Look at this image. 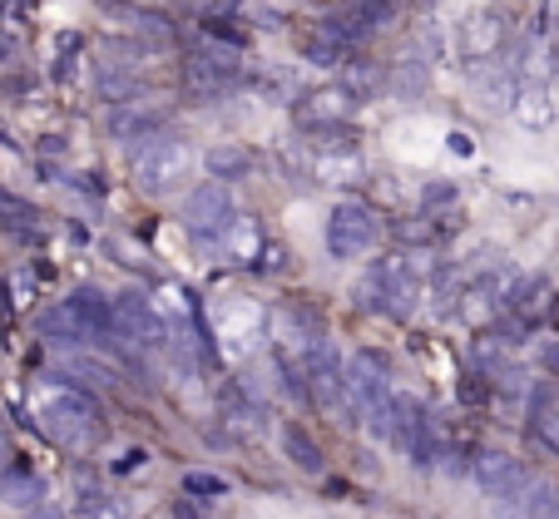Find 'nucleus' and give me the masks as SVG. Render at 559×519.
<instances>
[{
  "label": "nucleus",
  "mask_w": 559,
  "mask_h": 519,
  "mask_svg": "<svg viewBox=\"0 0 559 519\" xmlns=\"http://www.w3.org/2000/svg\"><path fill=\"white\" fill-rule=\"evenodd\" d=\"M31 411L35 425H40L45 440H55L60 450H74L85 456L105 440V411L99 401L90 396V386H74V382H40L31 396Z\"/></svg>",
  "instance_id": "obj_1"
},
{
  "label": "nucleus",
  "mask_w": 559,
  "mask_h": 519,
  "mask_svg": "<svg viewBox=\"0 0 559 519\" xmlns=\"http://www.w3.org/2000/svg\"><path fill=\"white\" fill-rule=\"evenodd\" d=\"M199 169V154L189 148V138L179 134H154L144 148L134 154V183L148 193V198H169Z\"/></svg>",
  "instance_id": "obj_2"
},
{
  "label": "nucleus",
  "mask_w": 559,
  "mask_h": 519,
  "mask_svg": "<svg viewBox=\"0 0 559 519\" xmlns=\"http://www.w3.org/2000/svg\"><path fill=\"white\" fill-rule=\"evenodd\" d=\"M169 317L148 302L144 292H119L115 297V341L119 347H134V351H148V347H169Z\"/></svg>",
  "instance_id": "obj_3"
},
{
  "label": "nucleus",
  "mask_w": 559,
  "mask_h": 519,
  "mask_svg": "<svg viewBox=\"0 0 559 519\" xmlns=\"http://www.w3.org/2000/svg\"><path fill=\"white\" fill-rule=\"evenodd\" d=\"M391 357L377 347H361L347 357V401L357 406V415L367 421L371 411H381V406L391 401Z\"/></svg>",
  "instance_id": "obj_4"
},
{
  "label": "nucleus",
  "mask_w": 559,
  "mask_h": 519,
  "mask_svg": "<svg viewBox=\"0 0 559 519\" xmlns=\"http://www.w3.org/2000/svg\"><path fill=\"white\" fill-rule=\"evenodd\" d=\"M377 243H381V218L371 203L347 198L332 208V218H328V253L332 257H361Z\"/></svg>",
  "instance_id": "obj_5"
},
{
  "label": "nucleus",
  "mask_w": 559,
  "mask_h": 519,
  "mask_svg": "<svg viewBox=\"0 0 559 519\" xmlns=\"http://www.w3.org/2000/svg\"><path fill=\"white\" fill-rule=\"evenodd\" d=\"M510 40V21L500 11H471L461 25H455V45H461V60L465 70L471 64H486V60H500V50H506Z\"/></svg>",
  "instance_id": "obj_6"
},
{
  "label": "nucleus",
  "mask_w": 559,
  "mask_h": 519,
  "mask_svg": "<svg viewBox=\"0 0 559 519\" xmlns=\"http://www.w3.org/2000/svg\"><path fill=\"white\" fill-rule=\"evenodd\" d=\"M293 114L302 129H317V134H328V129H347V119L357 114V95L347 85H322V89H302L293 99Z\"/></svg>",
  "instance_id": "obj_7"
},
{
  "label": "nucleus",
  "mask_w": 559,
  "mask_h": 519,
  "mask_svg": "<svg viewBox=\"0 0 559 519\" xmlns=\"http://www.w3.org/2000/svg\"><path fill=\"white\" fill-rule=\"evenodd\" d=\"M233 218H238V208H233V193L223 189L218 179L199 183V189L189 193V203H183V222H189V233L199 238V243H213V238H218Z\"/></svg>",
  "instance_id": "obj_8"
},
{
  "label": "nucleus",
  "mask_w": 559,
  "mask_h": 519,
  "mask_svg": "<svg viewBox=\"0 0 559 519\" xmlns=\"http://www.w3.org/2000/svg\"><path fill=\"white\" fill-rule=\"evenodd\" d=\"M267 331H273V347L283 361H293V366H302L307 357H312V347L322 341V327H317V317H307L302 307H283L267 317Z\"/></svg>",
  "instance_id": "obj_9"
},
{
  "label": "nucleus",
  "mask_w": 559,
  "mask_h": 519,
  "mask_svg": "<svg viewBox=\"0 0 559 519\" xmlns=\"http://www.w3.org/2000/svg\"><path fill=\"white\" fill-rule=\"evenodd\" d=\"M471 480H475V490H486V495H506V490L525 485L530 470L520 466L510 450H500V445H480V450H471Z\"/></svg>",
  "instance_id": "obj_10"
},
{
  "label": "nucleus",
  "mask_w": 559,
  "mask_h": 519,
  "mask_svg": "<svg viewBox=\"0 0 559 519\" xmlns=\"http://www.w3.org/2000/svg\"><path fill=\"white\" fill-rule=\"evenodd\" d=\"M515 60H486V64H471V89L480 95V105L486 109H510V99H515Z\"/></svg>",
  "instance_id": "obj_11"
},
{
  "label": "nucleus",
  "mask_w": 559,
  "mask_h": 519,
  "mask_svg": "<svg viewBox=\"0 0 559 519\" xmlns=\"http://www.w3.org/2000/svg\"><path fill=\"white\" fill-rule=\"evenodd\" d=\"M555 85H535V80H520L515 85V99H510V114H515V124H525L530 134H539V129L555 124Z\"/></svg>",
  "instance_id": "obj_12"
},
{
  "label": "nucleus",
  "mask_w": 559,
  "mask_h": 519,
  "mask_svg": "<svg viewBox=\"0 0 559 519\" xmlns=\"http://www.w3.org/2000/svg\"><path fill=\"white\" fill-rule=\"evenodd\" d=\"M361 154H357V144H347V138H332V144H322L317 148V159H312V173L322 183H357L361 179Z\"/></svg>",
  "instance_id": "obj_13"
},
{
  "label": "nucleus",
  "mask_w": 559,
  "mask_h": 519,
  "mask_svg": "<svg viewBox=\"0 0 559 519\" xmlns=\"http://www.w3.org/2000/svg\"><path fill=\"white\" fill-rule=\"evenodd\" d=\"M455 312H461L465 327H490V322L506 312V302H500V292L490 287V277H475V282L461 287V297H455Z\"/></svg>",
  "instance_id": "obj_14"
},
{
  "label": "nucleus",
  "mask_w": 559,
  "mask_h": 519,
  "mask_svg": "<svg viewBox=\"0 0 559 519\" xmlns=\"http://www.w3.org/2000/svg\"><path fill=\"white\" fill-rule=\"evenodd\" d=\"M555 297L559 292H555V282H549V277L530 273V277H520V282H515L506 312H515V317H525V322H545L549 307H555Z\"/></svg>",
  "instance_id": "obj_15"
},
{
  "label": "nucleus",
  "mask_w": 559,
  "mask_h": 519,
  "mask_svg": "<svg viewBox=\"0 0 559 519\" xmlns=\"http://www.w3.org/2000/svg\"><path fill=\"white\" fill-rule=\"evenodd\" d=\"M258 327H267V317L253 307V302L228 312V317L218 322V337H223V347H228V357H248V351L258 347Z\"/></svg>",
  "instance_id": "obj_16"
},
{
  "label": "nucleus",
  "mask_w": 559,
  "mask_h": 519,
  "mask_svg": "<svg viewBox=\"0 0 559 519\" xmlns=\"http://www.w3.org/2000/svg\"><path fill=\"white\" fill-rule=\"evenodd\" d=\"M277 445H283L287 460H293L297 470H307V475H322V466H328V460H322V450H317V440H312V435H307L297 421H283V425H277Z\"/></svg>",
  "instance_id": "obj_17"
},
{
  "label": "nucleus",
  "mask_w": 559,
  "mask_h": 519,
  "mask_svg": "<svg viewBox=\"0 0 559 519\" xmlns=\"http://www.w3.org/2000/svg\"><path fill=\"white\" fill-rule=\"evenodd\" d=\"M391 238H396V248H406V253H431L436 238H441V228H436V213H412V218H396L391 222Z\"/></svg>",
  "instance_id": "obj_18"
},
{
  "label": "nucleus",
  "mask_w": 559,
  "mask_h": 519,
  "mask_svg": "<svg viewBox=\"0 0 559 519\" xmlns=\"http://www.w3.org/2000/svg\"><path fill=\"white\" fill-rule=\"evenodd\" d=\"M45 499V480L35 470H5L0 475V505L11 509H35Z\"/></svg>",
  "instance_id": "obj_19"
},
{
  "label": "nucleus",
  "mask_w": 559,
  "mask_h": 519,
  "mask_svg": "<svg viewBox=\"0 0 559 519\" xmlns=\"http://www.w3.org/2000/svg\"><path fill=\"white\" fill-rule=\"evenodd\" d=\"M203 169H209L218 183L248 179V173H253V154H248V148H238V144H218V148H209V154H203Z\"/></svg>",
  "instance_id": "obj_20"
},
{
  "label": "nucleus",
  "mask_w": 559,
  "mask_h": 519,
  "mask_svg": "<svg viewBox=\"0 0 559 519\" xmlns=\"http://www.w3.org/2000/svg\"><path fill=\"white\" fill-rule=\"evenodd\" d=\"M530 431H535V440H545L549 450H559V396L545 391V386H535L530 391Z\"/></svg>",
  "instance_id": "obj_21"
},
{
  "label": "nucleus",
  "mask_w": 559,
  "mask_h": 519,
  "mask_svg": "<svg viewBox=\"0 0 559 519\" xmlns=\"http://www.w3.org/2000/svg\"><path fill=\"white\" fill-rule=\"evenodd\" d=\"M426 85H431V64L426 60H396V70H386V89L396 99H421L426 95Z\"/></svg>",
  "instance_id": "obj_22"
},
{
  "label": "nucleus",
  "mask_w": 559,
  "mask_h": 519,
  "mask_svg": "<svg viewBox=\"0 0 559 519\" xmlns=\"http://www.w3.org/2000/svg\"><path fill=\"white\" fill-rule=\"evenodd\" d=\"M223 425H228L233 435H258L263 431V411H258L253 401H248V396H228V401H223Z\"/></svg>",
  "instance_id": "obj_23"
},
{
  "label": "nucleus",
  "mask_w": 559,
  "mask_h": 519,
  "mask_svg": "<svg viewBox=\"0 0 559 519\" xmlns=\"http://www.w3.org/2000/svg\"><path fill=\"white\" fill-rule=\"evenodd\" d=\"M342 85H347L357 99H371V95H381V89H386V70H377V64H367V60H347Z\"/></svg>",
  "instance_id": "obj_24"
},
{
  "label": "nucleus",
  "mask_w": 559,
  "mask_h": 519,
  "mask_svg": "<svg viewBox=\"0 0 559 519\" xmlns=\"http://www.w3.org/2000/svg\"><path fill=\"white\" fill-rule=\"evenodd\" d=\"M0 222H5L11 233H21V238L40 233V213H35L25 198H15V193H0Z\"/></svg>",
  "instance_id": "obj_25"
},
{
  "label": "nucleus",
  "mask_w": 559,
  "mask_h": 519,
  "mask_svg": "<svg viewBox=\"0 0 559 519\" xmlns=\"http://www.w3.org/2000/svg\"><path fill=\"white\" fill-rule=\"evenodd\" d=\"M99 95H105V99H119V105H129V99L139 95V70L99 64Z\"/></svg>",
  "instance_id": "obj_26"
},
{
  "label": "nucleus",
  "mask_w": 559,
  "mask_h": 519,
  "mask_svg": "<svg viewBox=\"0 0 559 519\" xmlns=\"http://www.w3.org/2000/svg\"><path fill=\"white\" fill-rule=\"evenodd\" d=\"M441 45H445V35H441V25L436 21H421L416 25V35H412V45H406V55H412V60H441Z\"/></svg>",
  "instance_id": "obj_27"
},
{
  "label": "nucleus",
  "mask_w": 559,
  "mask_h": 519,
  "mask_svg": "<svg viewBox=\"0 0 559 519\" xmlns=\"http://www.w3.org/2000/svg\"><path fill=\"white\" fill-rule=\"evenodd\" d=\"M183 495L189 499H218V495H228V480L213 475V470H189V475H183Z\"/></svg>",
  "instance_id": "obj_28"
},
{
  "label": "nucleus",
  "mask_w": 559,
  "mask_h": 519,
  "mask_svg": "<svg viewBox=\"0 0 559 519\" xmlns=\"http://www.w3.org/2000/svg\"><path fill=\"white\" fill-rule=\"evenodd\" d=\"M455 203H461V189H455V183H445V179H431L421 189V208L426 213H451Z\"/></svg>",
  "instance_id": "obj_29"
},
{
  "label": "nucleus",
  "mask_w": 559,
  "mask_h": 519,
  "mask_svg": "<svg viewBox=\"0 0 559 519\" xmlns=\"http://www.w3.org/2000/svg\"><path fill=\"white\" fill-rule=\"evenodd\" d=\"M129 15V25H134L139 35H144V40H164V45H174V25L164 21V15H148V11H124Z\"/></svg>",
  "instance_id": "obj_30"
},
{
  "label": "nucleus",
  "mask_w": 559,
  "mask_h": 519,
  "mask_svg": "<svg viewBox=\"0 0 559 519\" xmlns=\"http://www.w3.org/2000/svg\"><path fill=\"white\" fill-rule=\"evenodd\" d=\"M258 267H263V273H283V267H287V248L263 243V257H258Z\"/></svg>",
  "instance_id": "obj_31"
},
{
  "label": "nucleus",
  "mask_w": 559,
  "mask_h": 519,
  "mask_svg": "<svg viewBox=\"0 0 559 519\" xmlns=\"http://www.w3.org/2000/svg\"><path fill=\"white\" fill-rule=\"evenodd\" d=\"M539 366H545V371H555V376H559V337L549 341L545 351H539Z\"/></svg>",
  "instance_id": "obj_32"
},
{
  "label": "nucleus",
  "mask_w": 559,
  "mask_h": 519,
  "mask_svg": "<svg viewBox=\"0 0 559 519\" xmlns=\"http://www.w3.org/2000/svg\"><path fill=\"white\" fill-rule=\"evenodd\" d=\"M11 470V431H5V421H0V475Z\"/></svg>",
  "instance_id": "obj_33"
},
{
  "label": "nucleus",
  "mask_w": 559,
  "mask_h": 519,
  "mask_svg": "<svg viewBox=\"0 0 559 519\" xmlns=\"http://www.w3.org/2000/svg\"><path fill=\"white\" fill-rule=\"evenodd\" d=\"M25 519H64V515H60V509H50V505H40V509H31Z\"/></svg>",
  "instance_id": "obj_34"
},
{
  "label": "nucleus",
  "mask_w": 559,
  "mask_h": 519,
  "mask_svg": "<svg viewBox=\"0 0 559 519\" xmlns=\"http://www.w3.org/2000/svg\"><path fill=\"white\" fill-rule=\"evenodd\" d=\"M545 322H549V331H559V297H555V307H549V317H545Z\"/></svg>",
  "instance_id": "obj_35"
}]
</instances>
